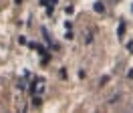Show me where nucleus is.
<instances>
[{"label":"nucleus","mask_w":133,"mask_h":113,"mask_svg":"<svg viewBox=\"0 0 133 113\" xmlns=\"http://www.w3.org/2000/svg\"><path fill=\"white\" fill-rule=\"evenodd\" d=\"M127 77H129V79H133V69H129V71H127Z\"/></svg>","instance_id":"obj_6"},{"label":"nucleus","mask_w":133,"mask_h":113,"mask_svg":"<svg viewBox=\"0 0 133 113\" xmlns=\"http://www.w3.org/2000/svg\"><path fill=\"white\" fill-rule=\"evenodd\" d=\"M16 87H18V89H24V87H26V83H24V81H22V79H20V81H18V83H16Z\"/></svg>","instance_id":"obj_4"},{"label":"nucleus","mask_w":133,"mask_h":113,"mask_svg":"<svg viewBox=\"0 0 133 113\" xmlns=\"http://www.w3.org/2000/svg\"><path fill=\"white\" fill-rule=\"evenodd\" d=\"M123 34H125V22L119 24V39H123Z\"/></svg>","instance_id":"obj_2"},{"label":"nucleus","mask_w":133,"mask_h":113,"mask_svg":"<svg viewBox=\"0 0 133 113\" xmlns=\"http://www.w3.org/2000/svg\"><path fill=\"white\" fill-rule=\"evenodd\" d=\"M44 89H46V81L42 79V77H34L32 87H30V93H32V95H42Z\"/></svg>","instance_id":"obj_1"},{"label":"nucleus","mask_w":133,"mask_h":113,"mask_svg":"<svg viewBox=\"0 0 133 113\" xmlns=\"http://www.w3.org/2000/svg\"><path fill=\"white\" fill-rule=\"evenodd\" d=\"M131 10H133V4H131Z\"/></svg>","instance_id":"obj_8"},{"label":"nucleus","mask_w":133,"mask_h":113,"mask_svg":"<svg viewBox=\"0 0 133 113\" xmlns=\"http://www.w3.org/2000/svg\"><path fill=\"white\" fill-rule=\"evenodd\" d=\"M95 10H97V12H103V10H105V6H103V4H101V2H95Z\"/></svg>","instance_id":"obj_3"},{"label":"nucleus","mask_w":133,"mask_h":113,"mask_svg":"<svg viewBox=\"0 0 133 113\" xmlns=\"http://www.w3.org/2000/svg\"><path fill=\"white\" fill-rule=\"evenodd\" d=\"M127 51H129V53L133 55V40H131V42H127Z\"/></svg>","instance_id":"obj_5"},{"label":"nucleus","mask_w":133,"mask_h":113,"mask_svg":"<svg viewBox=\"0 0 133 113\" xmlns=\"http://www.w3.org/2000/svg\"><path fill=\"white\" fill-rule=\"evenodd\" d=\"M14 2H16V4H20V2H22V0H14Z\"/></svg>","instance_id":"obj_7"}]
</instances>
